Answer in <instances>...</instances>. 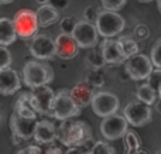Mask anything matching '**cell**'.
Instances as JSON below:
<instances>
[{
	"mask_svg": "<svg viewBox=\"0 0 161 154\" xmlns=\"http://www.w3.org/2000/svg\"><path fill=\"white\" fill-rule=\"evenodd\" d=\"M92 110L96 116L99 118H106L119 110L120 102L114 93L108 92V91H100V92L95 93L91 102Z\"/></svg>",
	"mask_w": 161,
	"mask_h": 154,
	"instance_id": "ba28073f",
	"label": "cell"
},
{
	"mask_svg": "<svg viewBox=\"0 0 161 154\" xmlns=\"http://www.w3.org/2000/svg\"><path fill=\"white\" fill-rule=\"evenodd\" d=\"M11 62H13V57L7 50V45H0V69L10 67Z\"/></svg>",
	"mask_w": 161,
	"mask_h": 154,
	"instance_id": "f1b7e54d",
	"label": "cell"
},
{
	"mask_svg": "<svg viewBox=\"0 0 161 154\" xmlns=\"http://www.w3.org/2000/svg\"><path fill=\"white\" fill-rule=\"evenodd\" d=\"M157 95H158V92H157L156 89H153L148 84H143V85H140V86L136 88L137 99L144 102V103H147V105H150V106L154 105V102L157 101Z\"/></svg>",
	"mask_w": 161,
	"mask_h": 154,
	"instance_id": "603a6c76",
	"label": "cell"
},
{
	"mask_svg": "<svg viewBox=\"0 0 161 154\" xmlns=\"http://www.w3.org/2000/svg\"><path fill=\"white\" fill-rule=\"evenodd\" d=\"M17 40L14 23L8 17H0V45H10Z\"/></svg>",
	"mask_w": 161,
	"mask_h": 154,
	"instance_id": "ffe728a7",
	"label": "cell"
},
{
	"mask_svg": "<svg viewBox=\"0 0 161 154\" xmlns=\"http://www.w3.org/2000/svg\"><path fill=\"white\" fill-rule=\"evenodd\" d=\"M28 50L34 58L41 61L53 59L54 57H57L55 40H53L47 34H36L28 44Z\"/></svg>",
	"mask_w": 161,
	"mask_h": 154,
	"instance_id": "9c48e42d",
	"label": "cell"
},
{
	"mask_svg": "<svg viewBox=\"0 0 161 154\" xmlns=\"http://www.w3.org/2000/svg\"><path fill=\"white\" fill-rule=\"evenodd\" d=\"M11 140H13V143L16 144V146H20V144H21V143H24V141H27V140H24V139L19 137V136H16V135H11Z\"/></svg>",
	"mask_w": 161,
	"mask_h": 154,
	"instance_id": "8d00e7d4",
	"label": "cell"
},
{
	"mask_svg": "<svg viewBox=\"0 0 161 154\" xmlns=\"http://www.w3.org/2000/svg\"><path fill=\"white\" fill-rule=\"evenodd\" d=\"M86 82H89L93 88H102L106 82V76L102 68H92L86 75Z\"/></svg>",
	"mask_w": 161,
	"mask_h": 154,
	"instance_id": "cb8c5ba5",
	"label": "cell"
},
{
	"mask_svg": "<svg viewBox=\"0 0 161 154\" xmlns=\"http://www.w3.org/2000/svg\"><path fill=\"white\" fill-rule=\"evenodd\" d=\"M150 55H151L150 58H151V62H153L154 67L161 68V38H158L154 42Z\"/></svg>",
	"mask_w": 161,
	"mask_h": 154,
	"instance_id": "f546056e",
	"label": "cell"
},
{
	"mask_svg": "<svg viewBox=\"0 0 161 154\" xmlns=\"http://www.w3.org/2000/svg\"><path fill=\"white\" fill-rule=\"evenodd\" d=\"M11 129V133L19 137L24 139V140H30L34 135V127H36V119L30 118H23V116L17 115L13 112L10 116V123H8Z\"/></svg>",
	"mask_w": 161,
	"mask_h": 154,
	"instance_id": "4fadbf2b",
	"label": "cell"
},
{
	"mask_svg": "<svg viewBox=\"0 0 161 154\" xmlns=\"http://www.w3.org/2000/svg\"><path fill=\"white\" fill-rule=\"evenodd\" d=\"M54 98H55V92L51 89L48 85H42V86L34 88L30 92V101L34 109L40 115H51L53 110V103Z\"/></svg>",
	"mask_w": 161,
	"mask_h": 154,
	"instance_id": "7c38bea8",
	"label": "cell"
},
{
	"mask_svg": "<svg viewBox=\"0 0 161 154\" xmlns=\"http://www.w3.org/2000/svg\"><path fill=\"white\" fill-rule=\"evenodd\" d=\"M14 112L17 115L23 116V118L37 119V110L31 105L30 92H23L21 95H19V98L16 101V106H14Z\"/></svg>",
	"mask_w": 161,
	"mask_h": 154,
	"instance_id": "44dd1931",
	"label": "cell"
},
{
	"mask_svg": "<svg viewBox=\"0 0 161 154\" xmlns=\"http://www.w3.org/2000/svg\"><path fill=\"white\" fill-rule=\"evenodd\" d=\"M86 62L89 64V67L91 68H102V67H105L106 61H105V58H103V55H102L100 47L99 48L93 47L91 51H89L88 55H86Z\"/></svg>",
	"mask_w": 161,
	"mask_h": 154,
	"instance_id": "d4e9b609",
	"label": "cell"
},
{
	"mask_svg": "<svg viewBox=\"0 0 161 154\" xmlns=\"http://www.w3.org/2000/svg\"><path fill=\"white\" fill-rule=\"evenodd\" d=\"M57 140L67 147L83 144L92 140V129L83 120L65 119L57 126Z\"/></svg>",
	"mask_w": 161,
	"mask_h": 154,
	"instance_id": "6da1fadb",
	"label": "cell"
},
{
	"mask_svg": "<svg viewBox=\"0 0 161 154\" xmlns=\"http://www.w3.org/2000/svg\"><path fill=\"white\" fill-rule=\"evenodd\" d=\"M126 2L127 0H100L102 7L105 10H112V11H119L126 4Z\"/></svg>",
	"mask_w": 161,
	"mask_h": 154,
	"instance_id": "1f68e13d",
	"label": "cell"
},
{
	"mask_svg": "<svg viewBox=\"0 0 161 154\" xmlns=\"http://www.w3.org/2000/svg\"><path fill=\"white\" fill-rule=\"evenodd\" d=\"M37 19H38L40 27H50V25L55 24L59 20V10H57L54 6H51L50 3L45 4H40V7L36 11Z\"/></svg>",
	"mask_w": 161,
	"mask_h": 154,
	"instance_id": "d6986e66",
	"label": "cell"
},
{
	"mask_svg": "<svg viewBox=\"0 0 161 154\" xmlns=\"http://www.w3.org/2000/svg\"><path fill=\"white\" fill-rule=\"evenodd\" d=\"M80 115V107L76 105L74 98L71 96L69 89H59L55 93L51 110V118H55L57 120H65L72 119Z\"/></svg>",
	"mask_w": 161,
	"mask_h": 154,
	"instance_id": "3957f363",
	"label": "cell"
},
{
	"mask_svg": "<svg viewBox=\"0 0 161 154\" xmlns=\"http://www.w3.org/2000/svg\"><path fill=\"white\" fill-rule=\"evenodd\" d=\"M0 123H2V110H0Z\"/></svg>",
	"mask_w": 161,
	"mask_h": 154,
	"instance_id": "f6af8a7d",
	"label": "cell"
},
{
	"mask_svg": "<svg viewBox=\"0 0 161 154\" xmlns=\"http://www.w3.org/2000/svg\"><path fill=\"white\" fill-rule=\"evenodd\" d=\"M97 14H99V11L96 10V7H93V6H88V7H85V10H83V20L95 23L96 19H97Z\"/></svg>",
	"mask_w": 161,
	"mask_h": 154,
	"instance_id": "d6a6232c",
	"label": "cell"
},
{
	"mask_svg": "<svg viewBox=\"0 0 161 154\" xmlns=\"http://www.w3.org/2000/svg\"><path fill=\"white\" fill-rule=\"evenodd\" d=\"M72 37L75 41L78 42L79 48H93L96 47L97 41H99V33L95 23L86 21H78L72 31Z\"/></svg>",
	"mask_w": 161,
	"mask_h": 154,
	"instance_id": "8fae6325",
	"label": "cell"
},
{
	"mask_svg": "<svg viewBox=\"0 0 161 154\" xmlns=\"http://www.w3.org/2000/svg\"><path fill=\"white\" fill-rule=\"evenodd\" d=\"M134 34H136V37H139L140 40H146L150 36V30H148V27L146 24H139L134 28Z\"/></svg>",
	"mask_w": 161,
	"mask_h": 154,
	"instance_id": "836d02e7",
	"label": "cell"
},
{
	"mask_svg": "<svg viewBox=\"0 0 161 154\" xmlns=\"http://www.w3.org/2000/svg\"><path fill=\"white\" fill-rule=\"evenodd\" d=\"M100 51H102V55H103V58H105L106 64L120 65V64H125V61L127 59L123 55L117 40L105 38L100 42Z\"/></svg>",
	"mask_w": 161,
	"mask_h": 154,
	"instance_id": "2e32d148",
	"label": "cell"
},
{
	"mask_svg": "<svg viewBox=\"0 0 161 154\" xmlns=\"http://www.w3.org/2000/svg\"><path fill=\"white\" fill-rule=\"evenodd\" d=\"M13 23L17 31V37L23 40L33 38L38 33V19H37L36 11L30 10V8H21L17 11L13 19Z\"/></svg>",
	"mask_w": 161,
	"mask_h": 154,
	"instance_id": "5b68a950",
	"label": "cell"
},
{
	"mask_svg": "<svg viewBox=\"0 0 161 154\" xmlns=\"http://www.w3.org/2000/svg\"><path fill=\"white\" fill-rule=\"evenodd\" d=\"M69 92H71V96L74 98V101L76 102V105L82 109V107H86L91 105L92 98L95 95V88L89 82L83 81L74 85L72 89H69Z\"/></svg>",
	"mask_w": 161,
	"mask_h": 154,
	"instance_id": "ac0fdd59",
	"label": "cell"
},
{
	"mask_svg": "<svg viewBox=\"0 0 161 154\" xmlns=\"http://www.w3.org/2000/svg\"><path fill=\"white\" fill-rule=\"evenodd\" d=\"M123 141H125L126 153H134L139 147H142V141H140L139 136L131 130H127L123 136Z\"/></svg>",
	"mask_w": 161,
	"mask_h": 154,
	"instance_id": "484cf974",
	"label": "cell"
},
{
	"mask_svg": "<svg viewBox=\"0 0 161 154\" xmlns=\"http://www.w3.org/2000/svg\"><path fill=\"white\" fill-rule=\"evenodd\" d=\"M154 107H156L157 112H160V113H161V98H160V99H157V101L154 102Z\"/></svg>",
	"mask_w": 161,
	"mask_h": 154,
	"instance_id": "f35d334b",
	"label": "cell"
},
{
	"mask_svg": "<svg viewBox=\"0 0 161 154\" xmlns=\"http://www.w3.org/2000/svg\"><path fill=\"white\" fill-rule=\"evenodd\" d=\"M117 42H119L120 50H122L123 55H125L126 58H129V57H131V55H134V54L140 52V45L137 44V41L133 38V37H130V36H120L119 38H117Z\"/></svg>",
	"mask_w": 161,
	"mask_h": 154,
	"instance_id": "7402d4cb",
	"label": "cell"
},
{
	"mask_svg": "<svg viewBox=\"0 0 161 154\" xmlns=\"http://www.w3.org/2000/svg\"><path fill=\"white\" fill-rule=\"evenodd\" d=\"M153 62L151 58L144 54H134V55L129 57L125 61V71L127 72L129 78L133 81H143L147 79V76L153 71Z\"/></svg>",
	"mask_w": 161,
	"mask_h": 154,
	"instance_id": "8992f818",
	"label": "cell"
},
{
	"mask_svg": "<svg viewBox=\"0 0 161 154\" xmlns=\"http://www.w3.org/2000/svg\"><path fill=\"white\" fill-rule=\"evenodd\" d=\"M19 154H41L42 150L40 149L38 146H33V144H30V146H25L24 149H20L19 151H17Z\"/></svg>",
	"mask_w": 161,
	"mask_h": 154,
	"instance_id": "e575fe53",
	"label": "cell"
},
{
	"mask_svg": "<svg viewBox=\"0 0 161 154\" xmlns=\"http://www.w3.org/2000/svg\"><path fill=\"white\" fill-rule=\"evenodd\" d=\"M11 2H14V0H0V4H10Z\"/></svg>",
	"mask_w": 161,
	"mask_h": 154,
	"instance_id": "ab89813d",
	"label": "cell"
},
{
	"mask_svg": "<svg viewBox=\"0 0 161 154\" xmlns=\"http://www.w3.org/2000/svg\"><path fill=\"white\" fill-rule=\"evenodd\" d=\"M33 139L38 144H53L57 140V127L50 120L36 122Z\"/></svg>",
	"mask_w": 161,
	"mask_h": 154,
	"instance_id": "e0dca14e",
	"label": "cell"
},
{
	"mask_svg": "<svg viewBox=\"0 0 161 154\" xmlns=\"http://www.w3.org/2000/svg\"><path fill=\"white\" fill-rule=\"evenodd\" d=\"M92 154H114L116 150L106 141H95L91 149Z\"/></svg>",
	"mask_w": 161,
	"mask_h": 154,
	"instance_id": "4316f807",
	"label": "cell"
},
{
	"mask_svg": "<svg viewBox=\"0 0 161 154\" xmlns=\"http://www.w3.org/2000/svg\"><path fill=\"white\" fill-rule=\"evenodd\" d=\"M48 3H50L51 6H54L57 10H64V8L68 7L69 0H48Z\"/></svg>",
	"mask_w": 161,
	"mask_h": 154,
	"instance_id": "d590c367",
	"label": "cell"
},
{
	"mask_svg": "<svg viewBox=\"0 0 161 154\" xmlns=\"http://www.w3.org/2000/svg\"><path fill=\"white\" fill-rule=\"evenodd\" d=\"M127 126L129 122L126 120L125 116L113 113L110 116L103 118L100 123V133L106 140H119L127 132Z\"/></svg>",
	"mask_w": 161,
	"mask_h": 154,
	"instance_id": "30bf717a",
	"label": "cell"
},
{
	"mask_svg": "<svg viewBox=\"0 0 161 154\" xmlns=\"http://www.w3.org/2000/svg\"><path fill=\"white\" fill-rule=\"evenodd\" d=\"M53 79L54 71L51 65L41 62V59L38 61L31 59V61L25 62V65L23 67V81H24L25 86L30 89L48 85L50 82H53Z\"/></svg>",
	"mask_w": 161,
	"mask_h": 154,
	"instance_id": "7a4b0ae2",
	"label": "cell"
},
{
	"mask_svg": "<svg viewBox=\"0 0 161 154\" xmlns=\"http://www.w3.org/2000/svg\"><path fill=\"white\" fill-rule=\"evenodd\" d=\"M157 7H158V11L161 14V0H157Z\"/></svg>",
	"mask_w": 161,
	"mask_h": 154,
	"instance_id": "60d3db41",
	"label": "cell"
},
{
	"mask_svg": "<svg viewBox=\"0 0 161 154\" xmlns=\"http://www.w3.org/2000/svg\"><path fill=\"white\" fill-rule=\"evenodd\" d=\"M147 84L150 85L153 89H156L158 92L160 86H161V68H157V69H153L151 74L147 76Z\"/></svg>",
	"mask_w": 161,
	"mask_h": 154,
	"instance_id": "4dcf8cb0",
	"label": "cell"
},
{
	"mask_svg": "<svg viewBox=\"0 0 161 154\" xmlns=\"http://www.w3.org/2000/svg\"><path fill=\"white\" fill-rule=\"evenodd\" d=\"M47 153H58V154H61L62 153V150L59 149V147H50V149H47Z\"/></svg>",
	"mask_w": 161,
	"mask_h": 154,
	"instance_id": "74e56055",
	"label": "cell"
},
{
	"mask_svg": "<svg viewBox=\"0 0 161 154\" xmlns=\"http://www.w3.org/2000/svg\"><path fill=\"white\" fill-rule=\"evenodd\" d=\"M55 51L57 57L61 59H72L78 55L79 45L72 37V34L61 33L55 38Z\"/></svg>",
	"mask_w": 161,
	"mask_h": 154,
	"instance_id": "5bb4252c",
	"label": "cell"
},
{
	"mask_svg": "<svg viewBox=\"0 0 161 154\" xmlns=\"http://www.w3.org/2000/svg\"><path fill=\"white\" fill-rule=\"evenodd\" d=\"M139 2H142V3H150V2H153V0H139Z\"/></svg>",
	"mask_w": 161,
	"mask_h": 154,
	"instance_id": "7bdbcfd3",
	"label": "cell"
},
{
	"mask_svg": "<svg viewBox=\"0 0 161 154\" xmlns=\"http://www.w3.org/2000/svg\"><path fill=\"white\" fill-rule=\"evenodd\" d=\"M95 24H96L99 36L105 38H112L125 30V19L117 11L112 10L99 11Z\"/></svg>",
	"mask_w": 161,
	"mask_h": 154,
	"instance_id": "277c9868",
	"label": "cell"
},
{
	"mask_svg": "<svg viewBox=\"0 0 161 154\" xmlns=\"http://www.w3.org/2000/svg\"><path fill=\"white\" fill-rule=\"evenodd\" d=\"M123 116L129 122V124L134 127L146 126L153 120V112H151L150 105L142 101H133L126 105L125 110H123Z\"/></svg>",
	"mask_w": 161,
	"mask_h": 154,
	"instance_id": "52a82bcc",
	"label": "cell"
},
{
	"mask_svg": "<svg viewBox=\"0 0 161 154\" xmlns=\"http://www.w3.org/2000/svg\"><path fill=\"white\" fill-rule=\"evenodd\" d=\"M158 98H161V86H160V89H158Z\"/></svg>",
	"mask_w": 161,
	"mask_h": 154,
	"instance_id": "ee69618b",
	"label": "cell"
},
{
	"mask_svg": "<svg viewBox=\"0 0 161 154\" xmlns=\"http://www.w3.org/2000/svg\"><path fill=\"white\" fill-rule=\"evenodd\" d=\"M37 3L38 4H45V3H48V0H37Z\"/></svg>",
	"mask_w": 161,
	"mask_h": 154,
	"instance_id": "b9f144b4",
	"label": "cell"
},
{
	"mask_svg": "<svg viewBox=\"0 0 161 154\" xmlns=\"http://www.w3.org/2000/svg\"><path fill=\"white\" fill-rule=\"evenodd\" d=\"M21 88V79H20L17 71L7 67L0 69V95L10 96L19 92Z\"/></svg>",
	"mask_w": 161,
	"mask_h": 154,
	"instance_id": "9a60e30c",
	"label": "cell"
},
{
	"mask_svg": "<svg viewBox=\"0 0 161 154\" xmlns=\"http://www.w3.org/2000/svg\"><path fill=\"white\" fill-rule=\"evenodd\" d=\"M76 23H78V20L74 16H67V17H64V19H61V21H59V28H61L62 33L72 34Z\"/></svg>",
	"mask_w": 161,
	"mask_h": 154,
	"instance_id": "83f0119b",
	"label": "cell"
}]
</instances>
